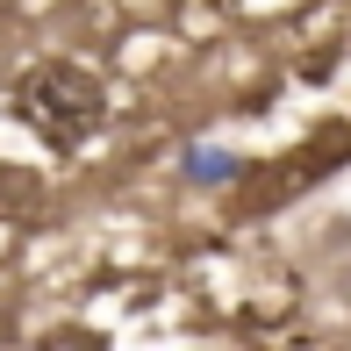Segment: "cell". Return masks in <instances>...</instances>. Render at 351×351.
I'll use <instances>...</instances> for the list:
<instances>
[{
    "label": "cell",
    "mask_w": 351,
    "mask_h": 351,
    "mask_svg": "<svg viewBox=\"0 0 351 351\" xmlns=\"http://www.w3.org/2000/svg\"><path fill=\"white\" fill-rule=\"evenodd\" d=\"M14 115H22L43 143L72 151V143H86L93 130H101L108 86L86 65H72V58H51V65H29L22 72V86H14Z\"/></svg>",
    "instance_id": "1"
},
{
    "label": "cell",
    "mask_w": 351,
    "mask_h": 351,
    "mask_svg": "<svg viewBox=\"0 0 351 351\" xmlns=\"http://www.w3.org/2000/svg\"><path fill=\"white\" fill-rule=\"evenodd\" d=\"M244 172V158L230 151H186V180H237Z\"/></svg>",
    "instance_id": "2"
}]
</instances>
